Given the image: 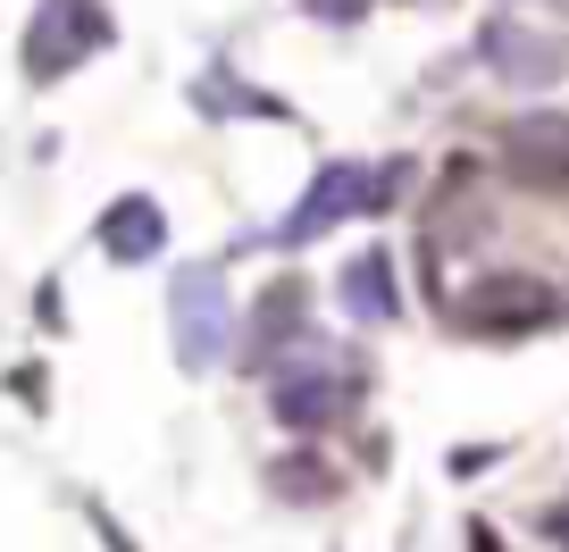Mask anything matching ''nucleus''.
I'll list each match as a JSON object with an SVG mask.
<instances>
[{"label": "nucleus", "instance_id": "obj_1", "mask_svg": "<svg viewBox=\"0 0 569 552\" xmlns=\"http://www.w3.org/2000/svg\"><path fill=\"white\" fill-rule=\"evenodd\" d=\"M360 393H369V369H360L336 335H319V327L268 369V410H277L293 435H319V428H336V419H352Z\"/></svg>", "mask_w": 569, "mask_h": 552}, {"label": "nucleus", "instance_id": "obj_3", "mask_svg": "<svg viewBox=\"0 0 569 552\" xmlns=\"http://www.w3.org/2000/svg\"><path fill=\"white\" fill-rule=\"evenodd\" d=\"M118 42V18L101 0H34V26H26V84H59L76 76L84 59H101Z\"/></svg>", "mask_w": 569, "mask_h": 552}, {"label": "nucleus", "instance_id": "obj_13", "mask_svg": "<svg viewBox=\"0 0 569 552\" xmlns=\"http://www.w3.org/2000/svg\"><path fill=\"white\" fill-rule=\"evenodd\" d=\"M9 393H18V402H34V410H51V385H42V369H18V377H9Z\"/></svg>", "mask_w": 569, "mask_h": 552}, {"label": "nucleus", "instance_id": "obj_2", "mask_svg": "<svg viewBox=\"0 0 569 552\" xmlns=\"http://www.w3.org/2000/svg\"><path fill=\"white\" fill-rule=\"evenodd\" d=\"M445 319L461 327V335H478V343H511V335H536V327L561 319V293H552L545 277L502 268V277H478L469 293H445Z\"/></svg>", "mask_w": 569, "mask_h": 552}, {"label": "nucleus", "instance_id": "obj_4", "mask_svg": "<svg viewBox=\"0 0 569 552\" xmlns=\"http://www.w3.org/2000/svg\"><path fill=\"white\" fill-rule=\"evenodd\" d=\"M168 335H177V369H193V377L234 360V302H227L218 268H184L168 285Z\"/></svg>", "mask_w": 569, "mask_h": 552}, {"label": "nucleus", "instance_id": "obj_11", "mask_svg": "<svg viewBox=\"0 0 569 552\" xmlns=\"http://www.w3.org/2000/svg\"><path fill=\"white\" fill-rule=\"evenodd\" d=\"M268 478H277V494H284V502H327V494H336V469H327L319 452H284Z\"/></svg>", "mask_w": 569, "mask_h": 552}, {"label": "nucleus", "instance_id": "obj_9", "mask_svg": "<svg viewBox=\"0 0 569 552\" xmlns=\"http://www.w3.org/2000/svg\"><path fill=\"white\" fill-rule=\"evenodd\" d=\"M343 310H352L360 327H386L393 310H402V285H393V251L386 243H369V251H352V260H343Z\"/></svg>", "mask_w": 569, "mask_h": 552}, {"label": "nucleus", "instance_id": "obj_10", "mask_svg": "<svg viewBox=\"0 0 569 552\" xmlns=\"http://www.w3.org/2000/svg\"><path fill=\"white\" fill-rule=\"evenodd\" d=\"M193 109H201V118H268V126L284 118L277 92L243 84V76H227V68H201V76H193Z\"/></svg>", "mask_w": 569, "mask_h": 552}, {"label": "nucleus", "instance_id": "obj_6", "mask_svg": "<svg viewBox=\"0 0 569 552\" xmlns=\"http://www.w3.org/2000/svg\"><path fill=\"white\" fill-rule=\"evenodd\" d=\"M302 319H310V285H302V277H277V285L251 302V319L234 327V352H243V369H260V377H268L284 352H293V343L310 335Z\"/></svg>", "mask_w": 569, "mask_h": 552}, {"label": "nucleus", "instance_id": "obj_16", "mask_svg": "<svg viewBox=\"0 0 569 552\" xmlns=\"http://www.w3.org/2000/svg\"><path fill=\"white\" fill-rule=\"evenodd\" d=\"M545 535H552V544L569 552V502H561V511H545Z\"/></svg>", "mask_w": 569, "mask_h": 552}, {"label": "nucleus", "instance_id": "obj_14", "mask_svg": "<svg viewBox=\"0 0 569 552\" xmlns=\"http://www.w3.org/2000/svg\"><path fill=\"white\" fill-rule=\"evenodd\" d=\"M92 528H101V544H109V552H142V544H134V535H126L109 511H92Z\"/></svg>", "mask_w": 569, "mask_h": 552}, {"label": "nucleus", "instance_id": "obj_12", "mask_svg": "<svg viewBox=\"0 0 569 552\" xmlns=\"http://www.w3.org/2000/svg\"><path fill=\"white\" fill-rule=\"evenodd\" d=\"M310 18H327V26H352V18H369V0H310Z\"/></svg>", "mask_w": 569, "mask_h": 552}, {"label": "nucleus", "instance_id": "obj_7", "mask_svg": "<svg viewBox=\"0 0 569 552\" xmlns=\"http://www.w3.org/2000/svg\"><path fill=\"white\" fill-rule=\"evenodd\" d=\"M478 59L502 76V84H552V76L569 68V42H552V34H536V26H519V18H486L478 26Z\"/></svg>", "mask_w": 569, "mask_h": 552}, {"label": "nucleus", "instance_id": "obj_15", "mask_svg": "<svg viewBox=\"0 0 569 552\" xmlns=\"http://www.w3.org/2000/svg\"><path fill=\"white\" fill-rule=\"evenodd\" d=\"M486 461H502L495 444H469V452H452V478H469V469H486Z\"/></svg>", "mask_w": 569, "mask_h": 552}, {"label": "nucleus", "instance_id": "obj_8", "mask_svg": "<svg viewBox=\"0 0 569 552\" xmlns=\"http://www.w3.org/2000/svg\"><path fill=\"white\" fill-rule=\"evenodd\" d=\"M101 251H109L118 268H151V260L168 251V210H160L151 193H118V201L101 210Z\"/></svg>", "mask_w": 569, "mask_h": 552}, {"label": "nucleus", "instance_id": "obj_17", "mask_svg": "<svg viewBox=\"0 0 569 552\" xmlns=\"http://www.w3.org/2000/svg\"><path fill=\"white\" fill-rule=\"evenodd\" d=\"M469 544H478V552H502V535H495V528H469Z\"/></svg>", "mask_w": 569, "mask_h": 552}, {"label": "nucleus", "instance_id": "obj_5", "mask_svg": "<svg viewBox=\"0 0 569 552\" xmlns=\"http://www.w3.org/2000/svg\"><path fill=\"white\" fill-rule=\"evenodd\" d=\"M360 201H369V168L360 160H327L319 177L302 184V201H293V210L277 218V227H268V243H319L327 227H343V218H360Z\"/></svg>", "mask_w": 569, "mask_h": 552}]
</instances>
